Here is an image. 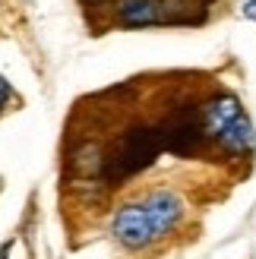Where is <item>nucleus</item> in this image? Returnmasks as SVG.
Returning a JSON list of instances; mask_svg holds the SVG:
<instances>
[{"label":"nucleus","instance_id":"nucleus-1","mask_svg":"<svg viewBox=\"0 0 256 259\" xmlns=\"http://www.w3.org/2000/svg\"><path fill=\"white\" fill-rule=\"evenodd\" d=\"M164 149L161 133L155 123H136L130 130H123L114 142V149L105 155V180H126L136 171H143L155 161V155Z\"/></svg>","mask_w":256,"mask_h":259},{"label":"nucleus","instance_id":"nucleus-4","mask_svg":"<svg viewBox=\"0 0 256 259\" xmlns=\"http://www.w3.org/2000/svg\"><path fill=\"white\" fill-rule=\"evenodd\" d=\"M240 101L231 92H219L212 95L209 101H202V126H206V136L209 139H219L225 133V126L231 123L234 117H240Z\"/></svg>","mask_w":256,"mask_h":259},{"label":"nucleus","instance_id":"nucleus-6","mask_svg":"<svg viewBox=\"0 0 256 259\" xmlns=\"http://www.w3.org/2000/svg\"><path fill=\"white\" fill-rule=\"evenodd\" d=\"M253 142H256V133H253V123L247 114H240V117H234L231 123L225 126V133L219 136V146L225 152H231V155H244L253 149Z\"/></svg>","mask_w":256,"mask_h":259},{"label":"nucleus","instance_id":"nucleus-7","mask_svg":"<svg viewBox=\"0 0 256 259\" xmlns=\"http://www.w3.org/2000/svg\"><path fill=\"white\" fill-rule=\"evenodd\" d=\"M10 98H13V89H10V82L4 79V76H0V108H7Z\"/></svg>","mask_w":256,"mask_h":259},{"label":"nucleus","instance_id":"nucleus-2","mask_svg":"<svg viewBox=\"0 0 256 259\" xmlns=\"http://www.w3.org/2000/svg\"><path fill=\"white\" fill-rule=\"evenodd\" d=\"M111 234L126 250H146L149 243L158 240L155 231H152V225H149V215L143 209V202L123 205V209L114 215V222H111Z\"/></svg>","mask_w":256,"mask_h":259},{"label":"nucleus","instance_id":"nucleus-5","mask_svg":"<svg viewBox=\"0 0 256 259\" xmlns=\"http://www.w3.org/2000/svg\"><path fill=\"white\" fill-rule=\"evenodd\" d=\"M114 13H117V22L126 25V29H139V25L164 22V13L158 7V0H120Z\"/></svg>","mask_w":256,"mask_h":259},{"label":"nucleus","instance_id":"nucleus-8","mask_svg":"<svg viewBox=\"0 0 256 259\" xmlns=\"http://www.w3.org/2000/svg\"><path fill=\"white\" fill-rule=\"evenodd\" d=\"M244 13H247V16H250V19H256V0H250V4L244 7Z\"/></svg>","mask_w":256,"mask_h":259},{"label":"nucleus","instance_id":"nucleus-3","mask_svg":"<svg viewBox=\"0 0 256 259\" xmlns=\"http://www.w3.org/2000/svg\"><path fill=\"white\" fill-rule=\"evenodd\" d=\"M139 202H143V209L149 215V225H152V231H155L158 240L164 234H171V231L177 228V222L184 218V202L171 190H152Z\"/></svg>","mask_w":256,"mask_h":259}]
</instances>
